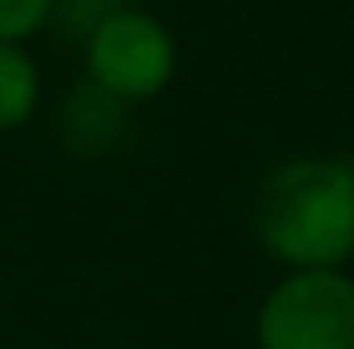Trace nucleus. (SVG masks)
<instances>
[{
    "instance_id": "5",
    "label": "nucleus",
    "mask_w": 354,
    "mask_h": 349,
    "mask_svg": "<svg viewBox=\"0 0 354 349\" xmlns=\"http://www.w3.org/2000/svg\"><path fill=\"white\" fill-rule=\"evenodd\" d=\"M53 0H0V44H24L44 15H48Z\"/></svg>"
},
{
    "instance_id": "3",
    "label": "nucleus",
    "mask_w": 354,
    "mask_h": 349,
    "mask_svg": "<svg viewBox=\"0 0 354 349\" xmlns=\"http://www.w3.org/2000/svg\"><path fill=\"white\" fill-rule=\"evenodd\" d=\"M177 44L173 34L139 10L106 15L86 39V72L115 101H144L173 82Z\"/></svg>"
},
{
    "instance_id": "1",
    "label": "nucleus",
    "mask_w": 354,
    "mask_h": 349,
    "mask_svg": "<svg viewBox=\"0 0 354 349\" xmlns=\"http://www.w3.org/2000/svg\"><path fill=\"white\" fill-rule=\"evenodd\" d=\"M254 225L273 258L292 268H335L354 254V163L292 158L259 187Z\"/></svg>"
},
{
    "instance_id": "4",
    "label": "nucleus",
    "mask_w": 354,
    "mask_h": 349,
    "mask_svg": "<svg viewBox=\"0 0 354 349\" xmlns=\"http://www.w3.org/2000/svg\"><path fill=\"white\" fill-rule=\"evenodd\" d=\"M39 106V72L19 44H0V129H15Z\"/></svg>"
},
{
    "instance_id": "2",
    "label": "nucleus",
    "mask_w": 354,
    "mask_h": 349,
    "mask_svg": "<svg viewBox=\"0 0 354 349\" xmlns=\"http://www.w3.org/2000/svg\"><path fill=\"white\" fill-rule=\"evenodd\" d=\"M259 349H354V283L335 268H297L259 311Z\"/></svg>"
}]
</instances>
